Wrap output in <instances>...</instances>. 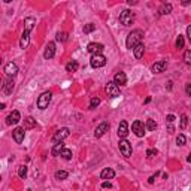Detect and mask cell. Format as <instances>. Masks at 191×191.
<instances>
[{"label":"cell","mask_w":191,"mask_h":191,"mask_svg":"<svg viewBox=\"0 0 191 191\" xmlns=\"http://www.w3.org/2000/svg\"><path fill=\"white\" fill-rule=\"evenodd\" d=\"M142 39H143V32L136 29V30H131L127 36V40H126V46L129 50H134V48L142 43Z\"/></svg>","instance_id":"6da1fadb"},{"label":"cell","mask_w":191,"mask_h":191,"mask_svg":"<svg viewBox=\"0 0 191 191\" xmlns=\"http://www.w3.org/2000/svg\"><path fill=\"white\" fill-rule=\"evenodd\" d=\"M119 22L123 24V26L129 27L134 22V12L130 11V9H124L121 14H119Z\"/></svg>","instance_id":"7a4b0ae2"},{"label":"cell","mask_w":191,"mask_h":191,"mask_svg":"<svg viewBox=\"0 0 191 191\" xmlns=\"http://www.w3.org/2000/svg\"><path fill=\"white\" fill-rule=\"evenodd\" d=\"M51 99H52V93L51 91H45L39 95V99H37V108L39 109H46L48 105L51 103Z\"/></svg>","instance_id":"3957f363"},{"label":"cell","mask_w":191,"mask_h":191,"mask_svg":"<svg viewBox=\"0 0 191 191\" xmlns=\"http://www.w3.org/2000/svg\"><path fill=\"white\" fill-rule=\"evenodd\" d=\"M118 146H119V151H121V154H123L126 158H129V157L131 155V143H130L127 139H121V140H119Z\"/></svg>","instance_id":"277c9868"},{"label":"cell","mask_w":191,"mask_h":191,"mask_svg":"<svg viewBox=\"0 0 191 191\" xmlns=\"http://www.w3.org/2000/svg\"><path fill=\"white\" fill-rule=\"evenodd\" d=\"M106 57L103 55V54H97V55H93L91 57V67H94V69H99V67H103L105 64H106Z\"/></svg>","instance_id":"5b68a950"},{"label":"cell","mask_w":191,"mask_h":191,"mask_svg":"<svg viewBox=\"0 0 191 191\" xmlns=\"http://www.w3.org/2000/svg\"><path fill=\"white\" fill-rule=\"evenodd\" d=\"M69 134H70V130L67 129V127H63V129H60L55 134H54V137H52V142H54V145L55 143H61V140H64L66 137H69Z\"/></svg>","instance_id":"8992f818"},{"label":"cell","mask_w":191,"mask_h":191,"mask_svg":"<svg viewBox=\"0 0 191 191\" xmlns=\"http://www.w3.org/2000/svg\"><path fill=\"white\" fill-rule=\"evenodd\" d=\"M105 50V46L102 43H97V42H91L87 45V51L93 55H97V54H102V51Z\"/></svg>","instance_id":"52a82bcc"},{"label":"cell","mask_w":191,"mask_h":191,"mask_svg":"<svg viewBox=\"0 0 191 191\" xmlns=\"http://www.w3.org/2000/svg\"><path fill=\"white\" fill-rule=\"evenodd\" d=\"M131 130L137 137H143V134H145V126H143V123L139 121V119H136V121L131 124Z\"/></svg>","instance_id":"ba28073f"},{"label":"cell","mask_w":191,"mask_h":191,"mask_svg":"<svg viewBox=\"0 0 191 191\" xmlns=\"http://www.w3.org/2000/svg\"><path fill=\"white\" fill-rule=\"evenodd\" d=\"M106 93H108V95L109 97H118L119 95V87L112 81V82H108V85H106Z\"/></svg>","instance_id":"9c48e42d"},{"label":"cell","mask_w":191,"mask_h":191,"mask_svg":"<svg viewBox=\"0 0 191 191\" xmlns=\"http://www.w3.org/2000/svg\"><path fill=\"white\" fill-rule=\"evenodd\" d=\"M54 55H55V43H54V42H50V43L46 45L45 51H43V57H45L46 60H51Z\"/></svg>","instance_id":"30bf717a"},{"label":"cell","mask_w":191,"mask_h":191,"mask_svg":"<svg viewBox=\"0 0 191 191\" xmlns=\"http://www.w3.org/2000/svg\"><path fill=\"white\" fill-rule=\"evenodd\" d=\"M167 69V61H157L151 66V72L152 73H163V72Z\"/></svg>","instance_id":"8fae6325"},{"label":"cell","mask_w":191,"mask_h":191,"mask_svg":"<svg viewBox=\"0 0 191 191\" xmlns=\"http://www.w3.org/2000/svg\"><path fill=\"white\" fill-rule=\"evenodd\" d=\"M19 119H21V115L18 111H12L9 113V116L6 118V124L8 126H12V124H18L19 123Z\"/></svg>","instance_id":"7c38bea8"},{"label":"cell","mask_w":191,"mask_h":191,"mask_svg":"<svg viewBox=\"0 0 191 191\" xmlns=\"http://www.w3.org/2000/svg\"><path fill=\"white\" fill-rule=\"evenodd\" d=\"M24 127H17L14 131H12V136H14V140L17 142V143H21L22 140H24V136H26V133H24Z\"/></svg>","instance_id":"4fadbf2b"},{"label":"cell","mask_w":191,"mask_h":191,"mask_svg":"<svg viewBox=\"0 0 191 191\" xmlns=\"http://www.w3.org/2000/svg\"><path fill=\"white\" fill-rule=\"evenodd\" d=\"M129 134V123L127 121H121L118 126V136L121 139H126Z\"/></svg>","instance_id":"5bb4252c"},{"label":"cell","mask_w":191,"mask_h":191,"mask_svg":"<svg viewBox=\"0 0 191 191\" xmlns=\"http://www.w3.org/2000/svg\"><path fill=\"white\" fill-rule=\"evenodd\" d=\"M5 73L8 75V76H11V78H14L17 73H18V66L15 64V63H8L6 66H5Z\"/></svg>","instance_id":"9a60e30c"},{"label":"cell","mask_w":191,"mask_h":191,"mask_svg":"<svg viewBox=\"0 0 191 191\" xmlns=\"http://www.w3.org/2000/svg\"><path fill=\"white\" fill-rule=\"evenodd\" d=\"M34 26H36V19L33 17H27L26 19H24V32L30 33L34 29Z\"/></svg>","instance_id":"2e32d148"},{"label":"cell","mask_w":191,"mask_h":191,"mask_svg":"<svg viewBox=\"0 0 191 191\" xmlns=\"http://www.w3.org/2000/svg\"><path fill=\"white\" fill-rule=\"evenodd\" d=\"M109 127H111V126H109V123H106V121H105V123H102L97 129H95L94 136H95V137H102V136H103V134L109 130Z\"/></svg>","instance_id":"e0dca14e"},{"label":"cell","mask_w":191,"mask_h":191,"mask_svg":"<svg viewBox=\"0 0 191 191\" xmlns=\"http://www.w3.org/2000/svg\"><path fill=\"white\" fill-rule=\"evenodd\" d=\"M14 87H15L14 79H12L11 76H8V78L5 79V84H3V93H5V94H11V93L14 91Z\"/></svg>","instance_id":"ac0fdd59"},{"label":"cell","mask_w":191,"mask_h":191,"mask_svg":"<svg viewBox=\"0 0 191 191\" xmlns=\"http://www.w3.org/2000/svg\"><path fill=\"white\" fill-rule=\"evenodd\" d=\"M113 82L119 87V85H126L127 84V76L124 72H118V73L113 76Z\"/></svg>","instance_id":"d6986e66"},{"label":"cell","mask_w":191,"mask_h":191,"mask_svg":"<svg viewBox=\"0 0 191 191\" xmlns=\"http://www.w3.org/2000/svg\"><path fill=\"white\" fill-rule=\"evenodd\" d=\"M29 43H30V33L24 32V33H22V36H21V39H19V48H22V50H26V48L29 46Z\"/></svg>","instance_id":"ffe728a7"},{"label":"cell","mask_w":191,"mask_h":191,"mask_svg":"<svg viewBox=\"0 0 191 191\" xmlns=\"http://www.w3.org/2000/svg\"><path fill=\"white\" fill-rule=\"evenodd\" d=\"M113 176H115V172H113L112 169H109V167L103 169V170H102V173H100V178H102V179H105V181H109V179H112Z\"/></svg>","instance_id":"44dd1931"},{"label":"cell","mask_w":191,"mask_h":191,"mask_svg":"<svg viewBox=\"0 0 191 191\" xmlns=\"http://www.w3.org/2000/svg\"><path fill=\"white\" fill-rule=\"evenodd\" d=\"M143 52H145V45L143 43H139L134 50H133V54H134V57L139 60V58H142L143 57Z\"/></svg>","instance_id":"7402d4cb"},{"label":"cell","mask_w":191,"mask_h":191,"mask_svg":"<svg viewBox=\"0 0 191 191\" xmlns=\"http://www.w3.org/2000/svg\"><path fill=\"white\" fill-rule=\"evenodd\" d=\"M36 127V119L33 116H27L24 119V129L26 130H30V129H34Z\"/></svg>","instance_id":"603a6c76"},{"label":"cell","mask_w":191,"mask_h":191,"mask_svg":"<svg viewBox=\"0 0 191 191\" xmlns=\"http://www.w3.org/2000/svg\"><path fill=\"white\" fill-rule=\"evenodd\" d=\"M172 9H173V6H172L170 3H163V5L160 6L158 12H160V15H167V14L172 12Z\"/></svg>","instance_id":"cb8c5ba5"},{"label":"cell","mask_w":191,"mask_h":191,"mask_svg":"<svg viewBox=\"0 0 191 191\" xmlns=\"http://www.w3.org/2000/svg\"><path fill=\"white\" fill-rule=\"evenodd\" d=\"M78 69H79V64H78L76 60H72V61H69V63L66 64V70H67V72H76Z\"/></svg>","instance_id":"d4e9b609"},{"label":"cell","mask_w":191,"mask_h":191,"mask_svg":"<svg viewBox=\"0 0 191 191\" xmlns=\"http://www.w3.org/2000/svg\"><path fill=\"white\" fill-rule=\"evenodd\" d=\"M63 149H64V145H63V143H55V145L52 146V149H51V154H52L54 157H57V155L61 154Z\"/></svg>","instance_id":"484cf974"},{"label":"cell","mask_w":191,"mask_h":191,"mask_svg":"<svg viewBox=\"0 0 191 191\" xmlns=\"http://www.w3.org/2000/svg\"><path fill=\"white\" fill-rule=\"evenodd\" d=\"M18 176L22 178V179H26V176H27V166H19V169H18Z\"/></svg>","instance_id":"4316f807"},{"label":"cell","mask_w":191,"mask_h":191,"mask_svg":"<svg viewBox=\"0 0 191 191\" xmlns=\"http://www.w3.org/2000/svg\"><path fill=\"white\" fill-rule=\"evenodd\" d=\"M94 30H95V24H93V22L85 24V26H84V33H85V34H88V33H91V32H94Z\"/></svg>","instance_id":"83f0119b"},{"label":"cell","mask_w":191,"mask_h":191,"mask_svg":"<svg viewBox=\"0 0 191 191\" xmlns=\"http://www.w3.org/2000/svg\"><path fill=\"white\" fill-rule=\"evenodd\" d=\"M67 176H69V173L64 172V170H58V172H55V179L63 181V179H67Z\"/></svg>","instance_id":"f1b7e54d"},{"label":"cell","mask_w":191,"mask_h":191,"mask_svg":"<svg viewBox=\"0 0 191 191\" xmlns=\"http://www.w3.org/2000/svg\"><path fill=\"white\" fill-rule=\"evenodd\" d=\"M187 126H188V116H187L185 113H182V115H181V129L185 130Z\"/></svg>","instance_id":"f546056e"},{"label":"cell","mask_w":191,"mask_h":191,"mask_svg":"<svg viewBox=\"0 0 191 191\" xmlns=\"http://www.w3.org/2000/svg\"><path fill=\"white\" fill-rule=\"evenodd\" d=\"M146 129H148L149 131H154V130L157 129V123L154 121V119H148V121H146Z\"/></svg>","instance_id":"4dcf8cb0"},{"label":"cell","mask_w":191,"mask_h":191,"mask_svg":"<svg viewBox=\"0 0 191 191\" xmlns=\"http://www.w3.org/2000/svg\"><path fill=\"white\" fill-rule=\"evenodd\" d=\"M185 142H187V137H185L184 134H179V136L176 137V145H178V146H184Z\"/></svg>","instance_id":"1f68e13d"},{"label":"cell","mask_w":191,"mask_h":191,"mask_svg":"<svg viewBox=\"0 0 191 191\" xmlns=\"http://www.w3.org/2000/svg\"><path fill=\"white\" fill-rule=\"evenodd\" d=\"M55 39H57L58 42H66V40H67V33H64V32H58L57 36H55Z\"/></svg>","instance_id":"d6a6232c"},{"label":"cell","mask_w":191,"mask_h":191,"mask_svg":"<svg viewBox=\"0 0 191 191\" xmlns=\"http://www.w3.org/2000/svg\"><path fill=\"white\" fill-rule=\"evenodd\" d=\"M99 105H100V99H99V97H93V99L90 100V108H91V109L97 108Z\"/></svg>","instance_id":"836d02e7"},{"label":"cell","mask_w":191,"mask_h":191,"mask_svg":"<svg viewBox=\"0 0 191 191\" xmlns=\"http://www.w3.org/2000/svg\"><path fill=\"white\" fill-rule=\"evenodd\" d=\"M60 155H61L64 160H72V151H70V149H63Z\"/></svg>","instance_id":"e575fe53"},{"label":"cell","mask_w":191,"mask_h":191,"mask_svg":"<svg viewBox=\"0 0 191 191\" xmlns=\"http://www.w3.org/2000/svg\"><path fill=\"white\" fill-rule=\"evenodd\" d=\"M184 43H185V40H184V36H178V39H176V48L178 50H182L184 48Z\"/></svg>","instance_id":"d590c367"},{"label":"cell","mask_w":191,"mask_h":191,"mask_svg":"<svg viewBox=\"0 0 191 191\" xmlns=\"http://www.w3.org/2000/svg\"><path fill=\"white\" fill-rule=\"evenodd\" d=\"M157 154H158V151H157L155 148H149V149L146 151V157H148V158H152V157H155Z\"/></svg>","instance_id":"8d00e7d4"},{"label":"cell","mask_w":191,"mask_h":191,"mask_svg":"<svg viewBox=\"0 0 191 191\" xmlns=\"http://www.w3.org/2000/svg\"><path fill=\"white\" fill-rule=\"evenodd\" d=\"M184 61H185L187 64H191V50L185 51V54H184Z\"/></svg>","instance_id":"74e56055"},{"label":"cell","mask_w":191,"mask_h":191,"mask_svg":"<svg viewBox=\"0 0 191 191\" xmlns=\"http://www.w3.org/2000/svg\"><path fill=\"white\" fill-rule=\"evenodd\" d=\"M166 121H167V124H172V123L175 121V115H172V113L167 115V116H166Z\"/></svg>","instance_id":"f35d334b"},{"label":"cell","mask_w":191,"mask_h":191,"mask_svg":"<svg viewBox=\"0 0 191 191\" xmlns=\"http://www.w3.org/2000/svg\"><path fill=\"white\" fill-rule=\"evenodd\" d=\"M185 93H187V95H190V97H191V84L185 85Z\"/></svg>","instance_id":"ab89813d"},{"label":"cell","mask_w":191,"mask_h":191,"mask_svg":"<svg viewBox=\"0 0 191 191\" xmlns=\"http://www.w3.org/2000/svg\"><path fill=\"white\" fill-rule=\"evenodd\" d=\"M102 187H103V188H112V184H111L109 181H105V182L102 184Z\"/></svg>","instance_id":"60d3db41"},{"label":"cell","mask_w":191,"mask_h":191,"mask_svg":"<svg viewBox=\"0 0 191 191\" xmlns=\"http://www.w3.org/2000/svg\"><path fill=\"white\" fill-rule=\"evenodd\" d=\"M187 36H188V39H190V42H191V24L187 27Z\"/></svg>","instance_id":"b9f144b4"},{"label":"cell","mask_w":191,"mask_h":191,"mask_svg":"<svg viewBox=\"0 0 191 191\" xmlns=\"http://www.w3.org/2000/svg\"><path fill=\"white\" fill-rule=\"evenodd\" d=\"M155 176H158V173H155V175H152L149 179H148V184H154V179H155Z\"/></svg>","instance_id":"7bdbcfd3"},{"label":"cell","mask_w":191,"mask_h":191,"mask_svg":"<svg viewBox=\"0 0 191 191\" xmlns=\"http://www.w3.org/2000/svg\"><path fill=\"white\" fill-rule=\"evenodd\" d=\"M173 130H175V129H173V126H172V124H169V127H167V131H169V133H173Z\"/></svg>","instance_id":"ee69618b"},{"label":"cell","mask_w":191,"mask_h":191,"mask_svg":"<svg viewBox=\"0 0 191 191\" xmlns=\"http://www.w3.org/2000/svg\"><path fill=\"white\" fill-rule=\"evenodd\" d=\"M182 5H184V6H187V5H190V0H185V2H182Z\"/></svg>","instance_id":"f6af8a7d"},{"label":"cell","mask_w":191,"mask_h":191,"mask_svg":"<svg viewBox=\"0 0 191 191\" xmlns=\"http://www.w3.org/2000/svg\"><path fill=\"white\" fill-rule=\"evenodd\" d=\"M187 161H191V154H188V157H187Z\"/></svg>","instance_id":"bcb514c9"}]
</instances>
